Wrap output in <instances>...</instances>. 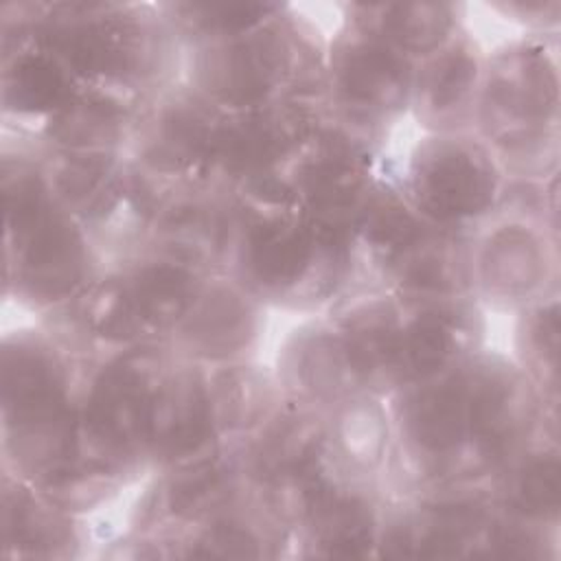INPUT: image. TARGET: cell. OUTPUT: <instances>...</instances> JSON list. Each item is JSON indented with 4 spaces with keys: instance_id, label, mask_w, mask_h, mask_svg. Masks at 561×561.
<instances>
[{
    "instance_id": "1",
    "label": "cell",
    "mask_w": 561,
    "mask_h": 561,
    "mask_svg": "<svg viewBox=\"0 0 561 561\" xmlns=\"http://www.w3.org/2000/svg\"><path fill=\"white\" fill-rule=\"evenodd\" d=\"M421 193L430 210L454 217L478 210L489 197V173L469 153L443 149L421 175Z\"/></svg>"
},
{
    "instance_id": "2",
    "label": "cell",
    "mask_w": 561,
    "mask_h": 561,
    "mask_svg": "<svg viewBox=\"0 0 561 561\" xmlns=\"http://www.w3.org/2000/svg\"><path fill=\"white\" fill-rule=\"evenodd\" d=\"M311 254V237L291 224L261 226L250 239V265L259 280L280 285L300 276Z\"/></svg>"
},
{
    "instance_id": "3",
    "label": "cell",
    "mask_w": 561,
    "mask_h": 561,
    "mask_svg": "<svg viewBox=\"0 0 561 561\" xmlns=\"http://www.w3.org/2000/svg\"><path fill=\"white\" fill-rule=\"evenodd\" d=\"M90 421L107 440H129L140 432V423H149L145 394L131 373H112L99 388Z\"/></svg>"
},
{
    "instance_id": "4",
    "label": "cell",
    "mask_w": 561,
    "mask_h": 561,
    "mask_svg": "<svg viewBox=\"0 0 561 561\" xmlns=\"http://www.w3.org/2000/svg\"><path fill=\"white\" fill-rule=\"evenodd\" d=\"M467 423L465 394L447 386L425 392L412 410L414 436L430 449H445L454 445Z\"/></svg>"
},
{
    "instance_id": "5",
    "label": "cell",
    "mask_w": 561,
    "mask_h": 561,
    "mask_svg": "<svg viewBox=\"0 0 561 561\" xmlns=\"http://www.w3.org/2000/svg\"><path fill=\"white\" fill-rule=\"evenodd\" d=\"M26 265L33 283L59 291L79 274V245L64 226H46L35 234Z\"/></svg>"
},
{
    "instance_id": "6",
    "label": "cell",
    "mask_w": 561,
    "mask_h": 561,
    "mask_svg": "<svg viewBox=\"0 0 561 561\" xmlns=\"http://www.w3.org/2000/svg\"><path fill=\"white\" fill-rule=\"evenodd\" d=\"M129 296L142 320H169L186 305L188 276L173 265H151L138 274Z\"/></svg>"
},
{
    "instance_id": "7",
    "label": "cell",
    "mask_w": 561,
    "mask_h": 561,
    "mask_svg": "<svg viewBox=\"0 0 561 561\" xmlns=\"http://www.w3.org/2000/svg\"><path fill=\"white\" fill-rule=\"evenodd\" d=\"M342 83L357 101H381L401 85V66L394 57L377 48H357L344 61Z\"/></svg>"
},
{
    "instance_id": "8",
    "label": "cell",
    "mask_w": 561,
    "mask_h": 561,
    "mask_svg": "<svg viewBox=\"0 0 561 561\" xmlns=\"http://www.w3.org/2000/svg\"><path fill=\"white\" fill-rule=\"evenodd\" d=\"M316 506L322 546H327L331 554L340 557L362 554L370 541V522L366 511L348 500H329L327 495H320Z\"/></svg>"
},
{
    "instance_id": "9",
    "label": "cell",
    "mask_w": 561,
    "mask_h": 561,
    "mask_svg": "<svg viewBox=\"0 0 561 561\" xmlns=\"http://www.w3.org/2000/svg\"><path fill=\"white\" fill-rule=\"evenodd\" d=\"M24 110H50L66 101V81L46 57H26L18 64L9 88Z\"/></svg>"
},
{
    "instance_id": "10",
    "label": "cell",
    "mask_w": 561,
    "mask_h": 561,
    "mask_svg": "<svg viewBox=\"0 0 561 561\" xmlns=\"http://www.w3.org/2000/svg\"><path fill=\"white\" fill-rule=\"evenodd\" d=\"M219 153L239 167H259L276 153L278 140L272 127L261 118H245L226 125L217 136Z\"/></svg>"
},
{
    "instance_id": "11",
    "label": "cell",
    "mask_w": 561,
    "mask_h": 561,
    "mask_svg": "<svg viewBox=\"0 0 561 561\" xmlns=\"http://www.w3.org/2000/svg\"><path fill=\"white\" fill-rule=\"evenodd\" d=\"M449 355V335L438 320H416L397 344V357L412 375L438 368Z\"/></svg>"
},
{
    "instance_id": "12",
    "label": "cell",
    "mask_w": 561,
    "mask_h": 561,
    "mask_svg": "<svg viewBox=\"0 0 561 561\" xmlns=\"http://www.w3.org/2000/svg\"><path fill=\"white\" fill-rule=\"evenodd\" d=\"M559 469L554 460H539L522 478L519 502L528 511H548L557 506Z\"/></svg>"
},
{
    "instance_id": "13",
    "label": "cell",
    "mask_w": 561,
    "mask_h": 561,
    "mask_svg": "<svg viewBox=\"0 0 561 561\" xmlns=\"http://www.w3.org/2000/svg\"><path fill=\"white\" fill-rule=\"evenodd\" d=\"M368 230L377 243L392 245V248L408 243L416 234V226H414L412 217L392 204L379 206L377 210L370 213Z\"/></svg>"
},
{
    "instance_id": "14",
    "label": "cell",
    "mask_w": 561,
    "mask_h": 561,
    "mask_svg": "<svg viewBox=\"0 0 561 561\" xmlns=\"http://www.w3.org/2000/svg\"><path fill=\"white\" fill-rule=\"evenodd\" d=\"M217 489H219V471L213 465H202L195 471H191L186 478H182L173 489V508L193 511L204 500H208V495L215 493Z\"/></svg>"
},
{
    "instance_id": "15",
    "label": "cell",
    "mask_w": 561,
    "mask_h": 561,
    "mask_svg": "<svg viewBox=\"0 0 561 561\" xmlns=\"http://www.w3.org/2000/svg\"><path fill=\"white\" fill-rule=\"evenodd\" d=\"M202 546L204 550H197V554H206V557H254L256 554L254 539L237 526L215 528L208 541Z\"/></svg>"
},
{
    "instance_id": "16",
    "label": "cell",
    "mask_w": 561,
    "mask_h": 561,
    "mask_svg": "<svg viewBox=\"0 0 561 561\" xmlns=\"http://www.w3.org/2000/svg\"><path fill=\"white\" fill-rule=\"evenodd\" d=\"M469 75H471V66H469L467 57L458 55V57L447 59L434 81L436 103H445V101H451L454 96H458V92L465 90V85L469 83Z\"/></svg>"
}]
</instances>
